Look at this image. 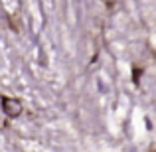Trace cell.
I'll use <instances>...</instances> for the list:
<instances>
[{"label":"cell","instance_id":"6da1fadb","mask_svg":"<svg viewBox=\"0 0 156 152\" xmlns=\"http://www.w3.org/2000/svg\"><path fill=\"white\" fill-rule=\"evenodd\" d=\"M0 105H2L4 115L10 117V118H18L24 111V105L18 97H6L4 95V97H0Z\"/></svg>","mask_w":156,"mask_h":152}]
</instances>
